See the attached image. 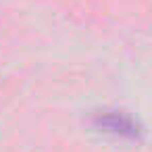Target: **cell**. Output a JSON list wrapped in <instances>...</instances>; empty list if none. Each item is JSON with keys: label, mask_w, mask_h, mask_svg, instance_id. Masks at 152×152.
Wrapping results in <instances>:
<instances>
[{"label": "cell", "mask_w": 152, "mask_h": 152, "mask_svg": "<svg viewBox=\"0 0 152 152\" xmlns=\"http://www.w3.org/2000/svg\"><path fill=\"white\" fill-rule=\"evenodd\" d=\"M90 123H92L94 129L117 135V137H123V140L140 142L144 137L142 123L125 110H98V113L92 115Z\"/></svg>", "instance_id": "6da1fadb"}]
</instances>
